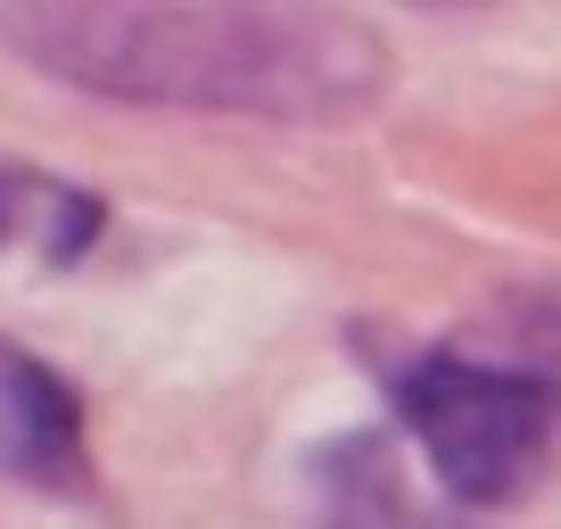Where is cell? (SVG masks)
<instances>
[{"mask_svg":"<svg viewBox=\"0 0 561 529\" xmlns=\"http://www.w3.org/2000/svg\"><path fill=\"white\" fill-rule=\"evenodd\" d=\"M413 9H471V0H413Z\"/></svg>","mask_w":561,"mask_h":529,"instance_id":"6","label":"cell"},{"mask_svg":"<svg viewBox=\"0 0 561 529\" xmlns=\"http://www.w3.org/2000/svg\"><path fill=\"white\" fill-rule=\"evenodd\" d=\"M0 480H18L34 496H83L91 488L83 397L67 389V372L25 356L18 339H0Z\"/></svg>","mask_w":561,"mask_h":529,"instance_id":"3","label":"cell"},{"mask_svg":"<svg viewBox=\"0 0 561 529\" xmlns=\"http://www.w3.org/2000/svg\"><path fill=\"white\" fill-rule=\"evenodd\" d=\"M314 529H471L430 488H413L397 439L347 430L314 455Z\"/></svg>","mask_w":561,"mask_h":529,"instance_id":"4","label":"cell"},{"mask_svg":"<svg viewBox=\"0 0 561 529\" xmlns=\"http://www.w3.org/2000/svg\"><path fill=\"white\" fill-rule=\"evenodd\" d=\"M388 406L455 505H512L537 488L561 397L520 364L471 348H421L388 364Z\"/></svg>","mask_w":561,"mask_h":529,"instance_id":"2","label":"cell"},{"mask_svg":"<svg viewBox=\"0 0 561 529\" xmlns=\"http://www.w3.org/2000/svg\"><path fill=\"white\" fill-rule=\"evenodd\" d=\"M91 240H100V199L58 182V175H42V166L0 158V257L75 264Z\"/></svg>","mask_w":561,"mask_h":529,"instance_id":"5","label":"cell"},{"mask_svg":"<svg viewBox=\"0 0 561 529\" xmlns=\"http://www.w3.org/2000/svg\"><path fill=\"white\" fill-rule=\"evenodd\" d=\"M0 50L116 108L248 124H347L397 75L331 0H0Z\"/></svg>","mask_w":561,"mask_h":529,"instance_id":"1","label":"cell"}]
</instances>
